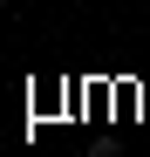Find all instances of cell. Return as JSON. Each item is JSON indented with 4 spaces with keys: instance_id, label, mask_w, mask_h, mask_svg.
Instances as JSON below:
<instances>
[{
    "instance_id": "cell-1",
    "label": "cell",
    "mask_w": 150,
    "mask_h": 157,
    "mask_svg": "<svg viewBox=\"0 0 150 157\" xmlns=\"http://www.w3.org/2000/svg\"><path fill=\"white\" fill-rule=\"evenodd\" d=\"M89 157H116V150H89Z\"/></svg>"
}]
</instances>
